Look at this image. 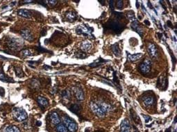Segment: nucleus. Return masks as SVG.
Returning a JSON list of instances; mask_svg holds the SVG:
<instances>
[{
    "mask_svg": "<svg viewBox=\"0 0 177 132\" xmlns=\"http://www.w3.org/2000/svg\"><path fill=\"white\" fill-rule=\"evenodd\" d=\"M142 56H143V54H141V53H138V54H128V59L130 61H136L138 60H139L140 59H141Z\"/></svg>",
    "mask_w": 177,
    "mask_h": 132,
    "instance_id": "2eb2a0df",
    "label": "nucleus"
},
{
    "mask_svg": "<svg viewBox=\"0 0 177 132\" xmlns=\"http://www.w3.org/2000/svg\"><path fill=\"white\" fill-rule=\"evenodd\" d=\"M46 1V3H48L49 5L50 6H51V7L54 6H55L56 4V3H57L56 1H54V0H51V1Z\"/></svg>",
    "mask_w": 177,
    "mask_h": 132,
    "instance_id": "f704fd0d",
    "label": "nucleus"
},
{
    "mask_svg": "<svg viewBox=\"0 0 177 132\" xmlns=\"http://www.w3.org/2000/svg\"><path fill=\"white\" fill-rule=\"evenodd\" d=\"M127 18H128V20H129L131 22H132L137 21V20H136V18H135V13H134V12H133V10L128 11L127 13Z\"/></svg>",
    "mask_w": 177,
    "mask_h": 132,
    "instance_id": "a878e982",
    "label": "nucleus"
},
{
    "mask_svg": "<svg viewBox=\"0 0 177 132\" xmlns=\"http://www.w3.org/2000/svg\"><path fill=\"white\" fill-rule=\"evenodd\" d=\"M111 48H112L113 52V54L116 56H120V54H121V50L119 49V44L118 43H115V44H113L111 46Z\"/></svg>",
    "mask_w": 177,
    "mask_h": 132,
    "instance_id": "aec40b11",
    "label": "nucleus"
},
{
    "mask_svg": "<svg viewBox=\"0 0 177 132\" xmlns=\"http://www.w3.org/2000/svg\"><path fill=\"white\" fill-rule=\"evenodd\" d=\"M91 47H92L91 43L90 41H88V40H85V41H84L81 43V49L84 52H86V51L89 50Z\"/></svg>",
    "mask_w": 177,
    "mask_h": 132,
    "instance_id": "dca6fc26",
    "label": "nucleus"
},
{
    "mask_svg": "<svg viewBox=\"0 0 177 132\" xmlns=\"http://www.w3.org/2000/svg\"><path fill=\"white\" fill-rule=\"evenodd\" d=\"M38 50H39V52H49V51H47V50H46V49H43V48H42V47H38Z\"/></svg>",
    "mask_w": 177,
    "mask_h": 132,
    "instance_id": "4c0bfd02",
    "label": "nucleus"
},
{
    "mask_svg": "<svg viewBox=\"0 0 177 132\" xmlns=\"http://www.w3.org/2000/svg\"><path fill=\"white\" fill-rule=\"evenodd\" d=\"M165 132H171V129L170 128H169V129H167L166 131H165Z\"/></svg>",
    "mask_w": 177,
    "mask_h": 132,
    "instance_id": "37998d69",
    "label": "nucleus"
},
{
    "mask_svg": "<svg viewBox=\"0 0 177 132\" xmlns=\"http://www.w3.org/2000/svg\"><path fill=\"white\" fill-rule=\"evenodd\" d=\"M56 131L57 132H68V129L63 124H59L56 127Z\"/></svg>",
    "mask_w": 177,
    "mask_h": 132,
    "instance_id": "cd10ccee",
    "label": "nucleus"
},
{
    "mask_svg": "<svg viewBox=\"0 0 177 132\" xmlns=\"http://www.w3.org/2000/svg\"><path fill=\"white\" fill-rule=\"evenodd\" d=\"M21 54L23 57H27V56H31V52L29 50V49H24L21 52Z\"/></svg>",
    "mask_w": 177,
    "mask_h": 132,
    "instance_id": "7c9ffc66",
    "label": "nucleus"
},
{
    "mask_svg": "<svg viewBox=\"0 0 177 132\" xmlns=\"http://www.w3.org/2000/svg\"><path fill=\"white\" fill-rule=\"evenodd\" d=\"M147 51L149 54L150 56L152 58H156L158 56V49L156 46L153 43H149L147 45Z\"/></svg>",
    "mask_w": 177,
    "mask_h": 132,
    "instance_id": "6e6552de",
    "label": "nucleus"
},
{
    "mask_svg": "<svg viewBox=\"0 0 177 132\" xmlns=\"http://www.w3.org/2000/svg\"><path fill=\"white\" fill-rule=\"evenodd\" d=\"M143 116L144 119V120H145V122L147 123V122H149L151 120H152V117L149 116V115H143Z\"/></svg>",
    "mask_w": 177,
    "mask_h": 132,
    "instance_id": "72a5a7b5",
    "label": "nucleus"
},
{
    "mask_svg": "<svg viewBox=\"0 0 177 132\" xmlns=\"http://www.w3.org/2000/svg\"><path fill=\"white\" fill-rule=\"evenodd\" d=\"M13 117L18 122H23L27 118L28 115L24 108H15L13 110Z\"/></svg>",
    "mask_w": 177,
    "mask_h": 132,
    "instance_id": "f257e3e1",
    "label": "nucleus"
},
{
    "mask_svg": "<svg viewBox=\"0 0 177 132\" xmlns=\"http://www.w3.org/2000/svg\"><path fill=\"white\" fill-rule=\"evenodd\" d=\"M62 97L65 98V99H69L70 97V93L69 90H65L63 93H62Z\"/></svg>",
    "mask_w": 177,
    "mask_h": 132,
    "instance_id": "473e14b6",
    "label": "nucleus"
},
{
    "mask_svg": "<svg viewBox=\"0 0 177 132\" xmlns=\"http://www.w3.org/2000/svg\"><path fill=\"white\" fill-rule=\"evenodd\" d=\"M0 81L3 82H7V83H14V80L9 77L6 76L2 72L0 71Z\"/></svg>",
    "mask_w": 177,
    "mask_h": 132,
    "instance_id": "6ab92c4d",
    "label": "nucleus"
},
{
    "mask_svg": "<svg viewBox=\"0 0 177 132\" xmlns=\"http://www.w3.org/2000/svg\"><path fill=\"white\" fill-rule=\"evenodd\" d=\"M152 67V62L149 59H144L143 61L142 62L140 65V71L144 74H146L149 72Z\"/></svg>",
    "mask_w": 177,
    "mask_h": 132,
    "instance_id": "20e7f679",
    "label": "nucleus"
},
{
    "mask_svg": "<svg viewBox=\"0 0 177 132\" xmlns=\"http://www.w3.org/2000/svg\"><path fill=\"white\" fill-rule=\"evenodd\" d=\"M17 15L20 17L25 18H30L31 17V13L28 9H20L17 11Z\"/></svg>",
    "mask_w": 177,
    "mask_h": 132,
    "instance_id": "f8f14e48",
    "label": "nucleus"
},
{
    "mask_svg": "<svg viewBox=\"0 0 177 132\" xmlns=\"http://www.w3.org/2000/svg\"><path fill=\"white\" fill-rule=\"evenodd\" d=\"M41 124H42L41 123V122H40V121H38V122H37V125H38V126H40Z\"/></svg>",
    "mask_w": 177,
    "mask_h": 132,
    "instance_id": "a19ab883",
    "label": "nucleus"
},
{
    "mask_svg": "<svg viewBox=\"0 0 177 132\" xmlns=\"http://www.w3.org/2000/svg\"><path fill=\"white\" fill-rule=\"evenodd\" d=\"M5 132H20V130L16 126H9L5 129Z\"/></svg>",
    "mask_w": 177,
    "mask_h": 132,
    "instance_id": "bb28decb",
    "label": "nucleus"
},
{
    "mask_svg": "<svg viewBox=\"0 0 177 132\" xmlns=\"http://www.w3.org/2000/svg\"><path fill=\"white\" fill-rule=\"evenodd\" d=\"M93 31V28H88L84 25L78 26L76 29V31L78 34H83L85 35H90Z\"/></svg>",
    "mask_w": 177,
    "mask_h": 132,
    "instance_id": "423d86ee",
    "label": "nucleus"
},
{
    "mask_svg": "<svg viewBox=\"0 0 177 132\" xmlns=\"http://www.w3.org/2000/svg\"><path fill=\"white\" fill-rule=\"evenodd\" d=\"M116 6L119 9H122L124 6V2L122 0H118L116 1Z\"/></svg>",
    "mask_w": 177,
    "mask_h": 132,
    "instance_id": "2f4dec72",
    "label": "nucleus"
},
{
    "mask_svg": "<svg viewBox=\"0 0 177 132\" xmlns=\"http://www.w3.org/2000/svg\"><path fill=\"white\" fill-rule=\"evenodd\" d=\"M106 61H104L103 59H98V60H97L96 61H94L93 63L92 64H90V67H95V66H97V65H100V63H104V62H106Z\"/></svg>",
    "mask_w": 177,
    "mask_h": 132,
    "instance_id": "c756f323",
    "label": "nucleus"
},
{
    "mask_svg": "<svg viewBox=\"0 0 177 132\" xmlns=\"http://www.w3.org/2000/svg\"><path fill=\"white\" fill-rule=\"evenodd\" d=\"M75 96L78 100H80V101L84 100V93L83 90L79 88H76V91H75Z\"/></svg>",
    "mask_w": 177,
    "mask_h": 132,
    "instance_id": "f3484780",
    "label": "nucleus"
},
{
    "mask_svg": "<svg viewBox=\"0 0 177 132\" xmlns=\"http://www.w3.org/2000/svg\"><path fill=\"white\" fill-rule=\"evenodd\" d=\"M15 73H16V75H17L18 77H24V72L22 71V69L19 67V66H15Z\"/></svg>",
    "mask_w": 177,
    "mask_h": 132,
    "instance_id": "c85d7f7f",
    "label": "nucleus"
},
{
    "mask_svg": "<svg viewBox=\"0 0 177 132\" xmlns=\"http://www.w3.org/2000/svg\"><path fill=\"white\" fill-rule=\"evenodd\" d=\"M20 34L22 37L28 41H32L34 40L33 35L31 34V31L29 29H23L20 31Z\"/></svg>",
    "mask_w": 177,
    "mask_h": 132,
    "instance_id": "9d476101",
    "label": "nucleus"
},
{
    "mask_svg": "<svg viewBox=\"0 0 177 132\" xmlns=\"http://www.w3.org/2000/svg\"><path fill=\"white\" fill-rule=\"evenodd\" d=\"M66 18L70 22H72V21L75 20L76 19V14L74 12H73V11H69V12H68V13H67Z\"/></svg>",
    "mask_w": 177,
    "mask_h": 132,
    "instance_id": "b1692460",
    "label": "nucleus"
},
{
    "mask_svg": "<svg viewBox=\"0 0 177 132\" xmlns=\"http://www.w3.org/2000/svg\"><path fill=\"white\" fill-rule=\"evenodd\" d=\"M131 28L135 31H136L141 37H143V30L142 27L139 25L138 21H135V22H132V24H131Z\"/></svg>",
    "mask_w": 177,
    "mask_h": 132,
    "instance_id": "9b49d317",
    "label": "nucleus"
},
{
    "mask_svg": "<svg viewBox=\"0 0 177 132\" xmlns=\"http://www.w3.org/2000/svg\"><path fill=\"white\" fill-rule=\"evenodd\" d=\"M144 104L146 106H151L154 102V99L152 96H147L143 99Z\"/></svg>",
    "mask_w": 177,
    "mask_h": 132,
    "instance_id": "5701e85b",
    "label": "nucleus"
},
{
    "mask_svg": "<svg viewBox=\"0 0 177 132\" xmlns=\"http://www.w3.org/2000/svg\"><path fill=\"white\" fill-rule=\"evenodd\" d=\"M24 2H25V3H31V2H33V1H24Z\"/></svg>",
    "mask_w": 177,
    "mask_h": 132,
    "instance_id": "79ce46f5",
    "label": "nucleus"
},
{
    "mask_svg": "<svg viewBox=\"0 0 177 132\" xmlns=\"http://www.w3.org/2000/svg\"><path fill=\"white\" fill-rule=\"evenodd\" d=\"M99 106V108L101 109V111L105 113H107L108 111H109L111 109V106L109 104H106L104 102H101L99 104V105H98Z\"/></svg>",
    "mask_w": 177,
    "mask_h": 132,
    "instance_id": "412c9836",
    "label": "nucleus"
},
{
    "mask_svg": "<svg viewBox=\"0 0 177 132\" xmlns=\"http://www.w3.org/2000/svg\"><path fill=\"white\" fill-rule=\"evenodd\" d=\"M50 119L51 123L54 124H59L60 122V118L56 112H52L51 113Z\"/></svg>",
    "mask_w": 177,
    "mask_h": 132,
    "instance_id": "4468645a",
    "label": "nucleus"
},
{
    "mask_svg": "<svg viewBox=\"0 0 177 132\" xmlns=\"http://www.w3.org/2000/svg\"><path fill=\"white\" fill-rule=\"evenodd\" d=\"M108 27L112 29L115 33H121L123 30V25L120 24L117 20H113L111 22L108 23Z\"/></svg>",
    "mask_w": 177,
    "mask_h": 132,
    "instance_id": "39448f33",
    "label": "nucleus"
},
{
    "mask_svg": "<svg viewBox=\"0 0 177 132\" xmlns=\"http://www.w3.org/2000/svg\"><path fill=\"white\" fill-rule=\"evenodd\" d=\"M115 3V1H109V4H110V9L112 10L114 9V4Z\"/></svg>",
    "mask_w": 177,
    "mask_h": 132,
    "instance_id": "e433bc0d",
    "label": "nucleus"
},
{
    "mask_svg": "<svg viewBox=\"0 0 177 132\" xmlns=\"http://www.w3.org/2000/svg\"><path fill=\"white\" fill-rule=\"evenodd\" d=\"M167 85V79L166 78L164 79V77L162 76H160L158 81V83H157L158 87H165V88H166Z\"/></svg>",
    "mask_w": 177,
    "mask_h": 132,
    "instance_id": "a211bd4d",
    "label": "nucleus"
},
{
    "mask_svg": "<svg viewBox=\"0 0 177 132\" xmlns=\"http://www.w3.org/2000/svg\"><path fill=\"white\" fill-rule=\"evenodd\" d=\"M174 122L175 123L177 122V117H175V118H174Z\"/></svg>",
    "mask_w": 177,
    "mask_h": 132,
    "instance_id": "c03bdc74",
    "label": "nucleus"
},
{
    "mask_svg": "<svg viewBox=\"0 0 177 132\" xmlns=\"http://www.w3.org/2000/svg\"><path fill=\"white\" fill-rule=\"evenodd\" d=\"M24 44V43L22 41L21 39L17 38H11L8 41V45L9 47L13 50L20 49Z\"/></svg>",
    "mask_w": 177,
    "mask_h": 132,
    "instance_id": "f03ea898",
    "label": "nucleus"
},
{
    "mask_svg": "<svg viewBox=\"0 0 177 132\" xmlns=\"http://www.w3.org/2000/svg\"><path fill=\"white\" fill-rule=\"evenodd\" d=\"M4 93H5L4 89L2 88V87H0V95H1V97H4Z\"/></svg>",
    "mask_w": 177,
    "mask_h": 132,
    "instance_id": "c9c22d12",
    "label": "nucleus"
},
{
    "mask_svg": "<svg viewBox=\"0 0 177 132\" xmlns=\"http://www.w3.org/2000/svg\"><path fill=\"white\" fill-rule=\"evenodd\" d=\"M130 113H131V117H132L133 120H134V122H135V123H137V124H140V125H141V124H142V123H141V120H140V119L139 116L135 113V111H133V109H131Z\"/></svg>",
    "mask_w": 177,
    "mask_h": 132,
    "instance_id": "4be33fe9",
    "label": "nucleus"
},
{
    "mask_svg": "<svg viewBox=\"0 0 177 132\" xmlns=\"http://www.w3.org/2000/svg\"><path fill=\"white\" fill-rule=\"evenodd\" d=\"M144 24H147V25H148V26H149V25H150V22H149L148 20H144Z\"/></svg>",
    "mask_w": 177,
    "mask_h": 132,
    "instance_id": "ea45409f",
    "label": "nucleus"
},
{
    "mask_svg": "<svg viewBox=\"0 0 177 132\" xmlns=\"http://www.w3.org/2000/svg\"><path fill=\"white\" fill-rule=\"evenodd\" d=\"M90 106V108L93 111V113L97 115L98 117H103L104 116L105 113L101 111V109L99 108V106H98L97 104H96L94 102H91Z\"/></svg>",
    "mask_w": 177,
    "mask_h": 132,
    "instance_id": "0eeeda50",
    "label": "nucleus"
},
{
    "mask_svg": "<svg viewBox=\"0 0 177 132\" xmlns=\"http://www.w3.org/2000/svg\"><path fill=\"white\" fill-rule=\"evenodd\" d=\"M131 124L128 119H124L122 121L120 125V132H131Z\"/></svg>",
    "mask_w": 177,
    "mask_h": 132,
    "instance_id": "1a4fd4ad",
    "label": "nucleus"
},
{
    "mask_svg": "<svg viewBox=\"0 0 177 132\" xmlns=\"http://www.w3.org/2000/svg\"><path fill=\"white\" fill-rule=\"evenodd\" d=\"M80 109H81L80 106L78 105V104H72V105L69 107V110H70L72 113H76V114H78V113L80 112Z\"/></svg>",
    "mask_w": 177,
    "mask_h": 132,
    "instance_id": "393cba45",
    "label": "nucleus"
},
{
    "mask_svg": "<svg viewBox=\"0 0 177 132\" xmlns=\"http://www.w3.org/2000/svg\"><path fill=\"white\" fill-rule=\"evenodd\" d=\"M37 102H38L39 106L41 108H46L48 106V104H49L48 100L45 97H42V96H40V97H38L37 98Z\"/></svg>",
    "mask_w": 177,
    "mask_h": 132,
    "instance_id": "ddd939ff",
    "label": "nucleus"
},
{
    "mask_svg": "<svg viewBox=\"0 0 177 132\" xmlns=\"http://www.w3.org/2000/svg\"><path fill=\"white\" fill-rule=\"evenodd\" d=\"M167 25H168L169 27H171V28H172V26H173L172 24V22H171V21H169V20L167 21Z\"/></svg>",
    "mask_w": 177,
    "mask_h": 132,
    "instance_id": "58836bf2",
    "label": "nucleus"
},
{
    "mask_svg": "<svg viewBox=\"0 0 177 132\" xmlns=\"http://www.w3.org/2000/svg\"><path fill=\"white\" fill-rule=\"evenodd\" d=\"M63 124L67 127L68 130L70 132H76L78 127L76 123L72 120V119H70L68 117H63Z\"/></svg>",
    "mask_w": 177,
    "mask_h": 132,
    "instance_id": "7ed1b4c3",
    "label": "nucleus"
}]
</instances>
